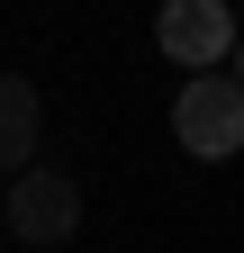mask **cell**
Listing matches in <instances>:
<instances>
[{"instance_id": "1", "label": "cell", "mask_w": 244, "mask_h": 253, "mask_svg": "<svg viewBox=\"0 0 244 253\" xmlns=\"http://www.w3.org/2000/svg\"><path fill=\"white\" fill-rule=\"evenodd\" d=\"M172 136H181L190 163H235L244 154V90H235V73H190L181 82Z\"/></svg>"}, {"instance_id": "2", "label": "cell", "mask_w": 244, "mask_h": 253, "mask_svg": "<svg viewBox=\"0 0 244 253\" xmlns=\"http://www.w3.org/2000/svg\"><path fill=\"white\" fill-rule=\"evenodd\" d=\"M0 226H9L18 244H64L81 226V181L54 172V163H27L9 190H0Z\"/></svg>"}, {"instance_id": "3", "label": "cell", "mask_w": 244, "mask_h": 253, "mask_svg": "<svg viewBox=\"0 0 244 253\" xmlns=\"http://www.w3.org/2000/svg\"><path fill=\"white\" fill-rule=\"evenodd\" d=\"M154 45L181 73H217V63H235V9L226 0H163L154 9Z\"/></svg>"}, {"instance_id": "4", "label": "cell", "mask_w": 244, "mask_h": 253, "mask_svg": "<svg viewBox=\"0 0 244 253\" xmlns=\"http://www.w3.org/2000/svg\"><path fill=\"white\" fill-rule=\"evenodd\" d=\"M37 136H45V100H37V82L0 73V181H18L27 163H37Z\"/></svg>"}, {"instance_id": "5", "label": "cell", "mask_w": 244, "mask_h": 253, "mask_svg": "<svg viewBox=\"0 0 244 253\" xmlns=\"http://www.w3.org/2000/svg\"><path fill=\"white\" fill-rule=\"evenodd\" d=\"M235 90H244V37H235Z\"/></svg>"}]
</instances>
